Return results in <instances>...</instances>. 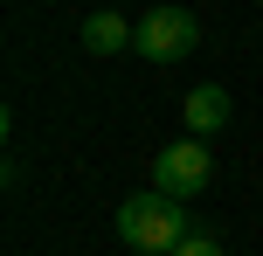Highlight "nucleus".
I'll use <instances>...</instances> for the list:
<instances>
[{"label": "nucleus", "mask_w": 263, "mask_h": 256, "mask_svg": "<svg viewBox=\"0 0 263 256\" xmlns=\"http://www.w3.org/2000/svg\"><path fill=\"white\" fill-rule=\"evenodd\" d=\"M118 235H125V249H139V256H173L194 235V222H187V208L173 201V194L145 187V194H132L118 208Z\"/></svg>", "instance_id": "nucleus-1"}, {"label": "nucleus", "mask_w": 263, "mask_h": 256, "mask_svg": "<svg viewBox=\"0 0 263 256\" xmlns=\"http://www.w3.org/2000/svg\"><path fill=\"white\" fill-rule=\"evenodd\" d=\"M208 180H215L208 139H173V146L153 160V187H159V194H173V201H194V194H208Z\"/></svg>", "instance_id": "nucleus-2"}, {"label": "nucleus", "mask_w": 263, "mask_h": 256, "mask_svg": "<svg viewBox=\"0 0 263 256\" xmlns=\"http://www.w3.org/2000/svg\"><path fill=\"white\" fill-rule=\"evenodd\" d=\"M194 42H201V21L187 7H153L139 21V35H132V49H139L145 63H187Z\"/></svg>", "instance_id": "nucleus-3"}, {"label": "nucleus", "mask_w": 263, "mask_h": 256, "mask_svg": "<svg viewBox=\"0 0 263 256\" xmlns=\"http://www.w3.org/2000/svg\"><path fill=\"white\" fill-rule=\"evenodd\" d=\"M180 125H187L194 139H215V132L229 125V90H222V83H201V90H187Z\"/></svg>", "instance_id": "nucleus-4"}, {"label": "nucleus", "mask_w": 263, "mask_h": 256, "mask_svg": "<svg viewBox=\"0 0 263 256\" xmlns=\"http://www.w3.org/2000/svg\"><path fill=\"white\" fill-rule=\"evenodd\" d=\"M132 35H139V28H125V14H111V7H97L90 21H83V49L90 55H118V49H132Z\"/></svg>", "instance_id": "nucleus-5"}, {"label": "nucleus", "mask_w": 263, "mask_h": 256, "mask_svg": "<svg viewBox=\"0 0 263 256\" xmlns=\"http://www.w3.org/2000/svg\"><path fill=\"white\" fill-rule=\"evenodd\" d=\"M173 256H222V243H215V235H187Z\"/></svg>", "instance_id": "nucleus-6"}, {"label": "nucleus", "mask_w": 263, "mask_h": 256, "mask_svg": "<svg viewBox=\"0 0 263 256\" xmlns=\"http://www.w3.org/2000/svg\"><path fill=\"white\" fill-rule=\"evenodd\" d=\"M256 7H263V0H256Z\"/></svg>", "instance_id": "nucleus-7"}]
</instances>
